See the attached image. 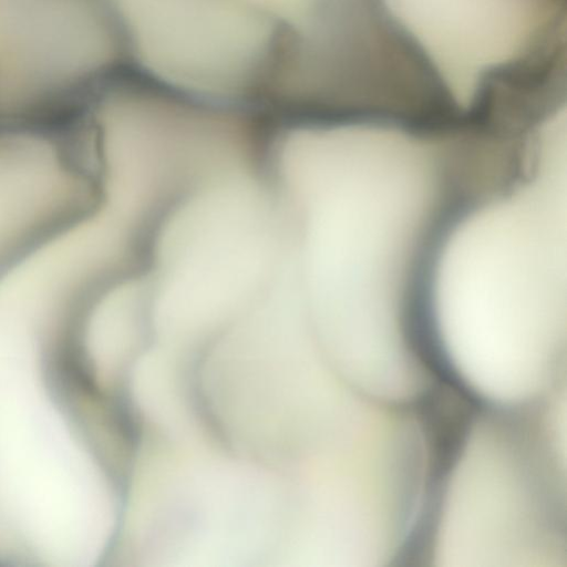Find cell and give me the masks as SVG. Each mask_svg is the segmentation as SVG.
I'll list each match as a JSON object with an SVG mask.
<instances>
[{
  "instance_id": "3957f363",
  "label": "cell",
  "mask_w": 567,
  "mask_h": 567,
  "mask_svg": "<svg viewBox=\"0 0 567 567\" xmlns=\"http://www.w3.org/2000/svg\"><path fill=\"white\" fill-rule=\"evenodd\" d=\"M124 50L112 0H0V112L91 85Z\"/></svg>"
},
{
  "instance_id": "6da1fadb",
  "label": "cell",
  "mask_w": 567,
  "mask_h": 567,
  "mask_svg": "<svg viewBox=\"0 0 567 567\" xmlns=\"http://www.w3.org/2000/svg\"><path fill=\"white\" fill-rule=\"evenodd\" d=\"M81 433L48 399H0V557L72 565L94 550L101 482Z\"/></svg>"
},
{
  "instance_id": "277c9868",
  "label": "cell",
  "mask_w": 567,
  "mask_h": 567,
  "mask_svg": "<svg viewBox=\"0 0 567 567\" xmlns=\"http://www.w3.org/2000/svg\"><path fill=\"white\" fill-rule=\"evenodd\" d=\"M133 252L128 225L97 204L0 276V326L48 348L60 346L75 306L121 276Z\"/></svg>"
},
{
  "instance_id": "7a4b0ae2",
  "label": "cell",
  "mask_w": 567,
  "mask_h": 567,
  "mask_svg": "<svg viewBox=\"0 0 567 567\" xmlns=\"http://www.w3.org/2000/svg\"><path fill=\"white\" fill-rule=\"evenodd\" d=\"M142 76L197 100L265 95L280 29L243 0H112Z\"/></svg>"
},
{
  "instance_id": "5b68a950",
  "label": "cell",
  "mask_w": 567,
  "mask_h": 567,
  "mask_svg": "<svg viewBox=\"0 0 567 567\" xmlns=\"http://www.w3.org/2000/svg\"><path fill=\"white\" fill-rule=\"evenodd\" d=\"M90 197L86 183L48 141L0 135V261L28 237Z\"/></svg>"
}]
</instances>
